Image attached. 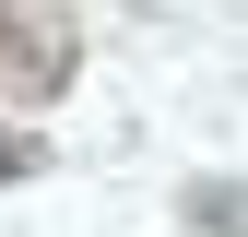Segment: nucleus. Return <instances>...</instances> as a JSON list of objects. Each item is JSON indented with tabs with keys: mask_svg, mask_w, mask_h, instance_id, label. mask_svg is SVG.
Wrapping results in <instances>:
<instances>
[{
	"mask_svg": "<svg viewBox=\"0 0 248 237\" xmlns=\"http://www.w3.org/2000/svg\"><path fill=\"white\" fill-rule=\"evenodd\" d=\"M71 59H83L71 12H47V0H0V83H12V95H59Z\"/></svg>",
	"mask_w": 248,
	"mask_h": 237,
	"instance_id": "1",
	"label": "nucleus"
},
{
	"mask_svg": "<svg viewBox=\"0 0 248 237\" xmlns=\"http://www.w3.org/2000/svg\"><path fill=\"white\" fill-rule=\"evenodd\" d=\"M47 154H36V142H24V131H0V190H24V178H36Z\"/></svg>",
	"mask_w": 248,
	"mask_h": 237,
	"instance_id": "2",
	"label": "nucleus"
},
{
	"mask_svg": "<svg viewBox=\"0 0 248 237\" xmlns=\"http://www.w3.org/2000/svg\"><path fill=\"white\" fill-rule=\"evenodd\" d=\"M189 214H201V225H225V237H248V202H225V190H201Z\"/></svg>",
	"mask_w": 248,
	"mask_h": 237,
	"instance_id": "3",
	"label": "nucleus"
}]
</instances>
